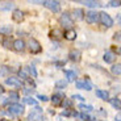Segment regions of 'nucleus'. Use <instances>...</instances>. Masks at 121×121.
<instances>
[{"mask_svg":"<svg viewBox=\"0 0 121 121\" xmlns=\"http://www.w3.org/2000/svg\"><path fill=\"white\" fill-rule=\"evenodd\" d=\"M42 4L48 9H50L52 12H54V13H58L60 11V3L57 1V0H43Z\"/></svg>","mask_w":121,"mask_h":121,"instance_id":"obj_1","label":"nucleus"},{"mask_svg":"<svg viewBox=\"0 0 121 121\" xmlns=\"http://www.w3.org/2000/svg\"><path fill=\"white\" fill-rule=\"evenodd\" d=\"M28 46H29V50H30L32 54H38V53H41V50H42L41 43H39L36 38H30Z\"/></svg>","mask_w":121,"mask_h":121,"instance_id":"obj_2","label":"nucleus"},{"mask_svg":"<svg viewBox=\"0 0 121 121\" xmlns=\"http://www.w3.org/2000/svg\"><path fill=\"white\" fill-rule=\"evenodd\" d=\"M99 21L101 22L104 26H107V28L113 26V20H112V17H111V16H109L107 12H100V13H99Z\"/></svg>","mask_w":121,"mask_h":121,"instance_id":"obj_3","label":"nucleus"},{"mask_svg":"<svg viewBox=\"0 0 121 121\" xmlns=\"http://www.w3.org/2000/svg\"><path fill=\"white\" fill-rule=\"evenodd\" d=\"M42 108H39V107H36V108L29 113L28 116V120L29 121H41L42 120Z\"/></svg>","mask_w":121,"mask_h":121,"instance_id":"obj_4","label":"nucleus"},{"mask_svg":"<svg viewBox=\"0 0 121 121\" xmlns=\"http://www.w3.org/2000/svg\"><path fill=\"white\" fill-rule=\"evenodd\" d=\"M76 88H79V90H86V91H91L92 90V83L90 82V79L86 76L84 79H82V80H76L75 83Z\"/></svg>","mask_w":121,"mask_h":121,"instance_id":"obj_5","label":"nucleus"},{"mask_svg":"<svg viewBox=\"0 0 121 121\" xmlns=\"http://www.w3.org/2000/svg\"><path fill=\"white\" fill-rule=\"evenodd\" d=\"M8 112L12 113V115L20 116V115L24 113V105H22V104H18V103H13L8 107Z\"/></svg>","mask_w":121,"mask_h":121,"instance_id":"obj_6","label":"nucleus"},{"mask_svg":"<svg viewBox=\"0 0 121 121\" xmlns=\"http://www.w3.org/2000/svg\"><path fill=\"white\" fill-rule=\"evenodd\" d=\"M60 24H62V26L66 28L67 30L71 29L74 25V21H73V17L69 15V13H63L62 15V17H60Z\"/></svg>","mask_w":121,"mask_h":121,"instance_id":"obj_7","label":"nucleus"},{"mask_svg":"<svg viewBox=\"0 0 121 121\" xmlns=\"http://www.w3.org/2000/svg\"><path fill=\"white\" fill-rule=\"evenodd\" d=\"M84 20L87 24H95L99 21V13L96 11H88L84 15Z\"/></svg>","mask_w":121,"mask_h":121,"instance_id":"obj_8","label":"nucleus"},{"mask_svg":"<svg viewBox=\"0 0 121 121\" xmlns=\"http://www.w3.org/2000/svg\"><path fill=\"white\" fill-rule=\"evenodd\" d=\"M103 59L105 63H113L116 60V53L112 52V50H107L103 55Z\"/></svg>","mask_w":121,"mask_h":121,"instance_id":"obj_9","label":"nucleus"},{"mask_svg":"<svg viewBox=\"0 0 121 121\" xmlns=\"http://www.w3.org/2000/svg\"><path fill=\"white\" fill-rule=\"evenodd\" d=\"M5 84L13 86V87H21L22 83H21V80L18 78H16V76H9V78L5 79Z\"/></svg>","mask_w":121,"mask_h":121,"instance_id":"obj_10","label":"nucleus"},{"mask_svg":"<svg viewBox=\"0 0 121 121\" xmlns=\"http://www.w3.org/2000/svg\"><path fill=\"white\" fill-rule=\"evenodd\" d=\"M63 100H65V95L63 94H54L52 96V103H53V105H55V107L62 105Z\"/></svg>","mask_w":121,"mask_h":121,"instance_id":"obj_11","label":"nucleus"},{"mask_svg":"<svg viewBox=\"0 0 121 121\" xmlns=\"http://www.w3.org/2000/svg\"><path fill=\"white\" fill-rule=\"evenodd\" d=\"M12 18L15 22H22L24 21V12L21 9H15L12 13Z\"/></svg>","mask_w":121,"mask_h":121,"instance_id":"obj_12","label":"nucleus"},{"mask_svg":"<svg viewBox=\"0 0 121 121\" xmlns=\"http://www.w3.org/2000/svg\"><path fill=\"white\" fill-rule=\"evenodd\" d=\"M13 49H15L16 52H24L25 50V42H24V39L21 38H18V39H15L13 41Z\"/></svg>","mask_w":121,"mask_h":121,"instance_id":"obj_13","label":"nucleus"},{"mask_svg":"<svg viewBox=\"0 0 121 121\" xmlns=\"http://www.w3.org/2000/svg\"><path fill=\"white\" fill-rule=\"evenodd\" d=\"M69 58L70 60H73V62H79V60L82 59V53L79 52V50H71L69 54Z\"/></svg>","mask_w":121,"mask_h":121,"instance_id":"obj_14","label":"nucleus"},{"mask_svg":"<svg viewBox=\"0 0 121 121\" xmlns=\"http://www.w3.org/2000/svg\"><path fill=\"white\" fill-rule=\"evenodd\" d=\"M84 11H83L82 8H75L73 11V18L74 20H82V18H84Z\"/></svg>","mask_w":121,"mask_h":121,"instance_id":"obj_15","label":"nucleus"},{"mask_svg":"<svg viewBox=\"0 0 121 121\" xmlns=\"http://www.w3.org/2000/svg\"><path fill=\"white\" fill-rule=\"evenodd\" d=\"M62 37H63V32L60 29H58V28H55V29H53L50 32V38L52 39H60Z\"/></svg>","mask_w":121,"mask_h":121,"instance_id":"obj_16","label":"nucleus"},{"mask_svg":"<svg viewBox=\"0 0 121 121\" xmlns=\"http://www.w3.org/2000/svg\"><path fill=\"white\" fill-rule=\"evenodd\" d=\"M12 32H13L12 25H3V26H0V34H3V36L8 37Z\"/></svg>","mask_w":121,"mask_h":121,"instance_id":"obj_17","label":"nucleus"},{"mask_svg":"<svg viewBox=\"0 0 121 121\" xmlns=\"http://www.w3.org/2000/svg\"><path fill=\"white\" fill-rule=\"evenodd\" d=\"M63 37L66 39H69V41H74V39L76 38V32L74 29H69L63 33Z\"/></svg>","mask_w":121,"mask_h":121,"instance_id":"obj_18","label":"nucleus"},{"mask_svg":"<svg viewBox=\"0 0 121 121\" xmlns=\"http://www.w3.org/2000/svg\"><path fill=\"white\" fill-rule=\"evenodd\" d=\"M95 94H96V96L99 97V99H101V100H109V94H108V91L96 90V91H95Z\"/></svg>","mask_w":121,"mask_h":121,"instance_id":"obj_19","label":"nucleus"},{"mask_svg":"<svg viewBox=\"0 0 121 121\" xmlns=\"http://www.w3.org/2000/svg\"><path fill=\"white\" fill-rule=\"evenodd\" d=\"M15 3L13 1H0V11H9L11 8H13Z\"/></svg>","mask_w":121,"mask_h":121,"instance_id":"obj_20","label":"nucleus"},{"mask_svg":"<svg viewBox=\"0 0 121 121\" xmlns=\"http://www.w3.org/2000/svg\"><path fill=\"white\" fill-rule=\"evenodd\" d=\"M109 103H111V105H112L115 109H117V111H121V100H120V99H117V97L109 99Z\"/></svg>","mask_w":121,"mask_h":121,"instance_id":"obj_21","label":"nucleus"},{"mask_svg":"<svg viewBox=\"0 0 121 121\" xmlns=\"http://www.w3.org/2000/svg\"><path fill=\"white\" fill-rule=\"evenodd\" d=\"M86 7H90V8H97V7H101V4L99 1H94V0H86V1H82Z\"/></svg>","mask_w":121,"mask_h":121,"instance_id":"obj_22","label":"nucleus"},{"mask_svg":"<svg viewBox=\"0 0 121 121\" xmlns=\"http://www.w3.org/2000/svg\"><path fill=\"white\" fill-rule=\"evenodd\" d=\"M1 43H3V46H4L5 49L13 48V41H12V38H11V37H5V38L1 41Z\"/></svg>","mask_w":121,"mask_h":121,"instance_id":"obj_23","label":"nucleus"},{"mask_svg":"<svg viewBox=\"0 0 121 121\" xmlns=\"http://www.w3.org/2000/svg\"><path fill=\"white\" fill-rule=\"evenodd\" d=\"M111 73L113 75H121V63H116L111 67Z\"/></svg>","mask_w":121,"mask_h":121,"instance_id":"obj_24","label":"nucleus"},{"mask_svg":"<svg viewBox=\"0 0 121 121\" xmlns=\"http://www.w3.org/2000/svg\"><path fill=\"white\" fill-rule=\"evenodd\" d=\"M67 84H69L67 80L60 79V80H57V82H55V88H58V90H63V88L67 87Z\"/></svg>","mask_w":121,"mask_h":121,"instance_id":"obj_25","label":"nucleus"},{"mask_svg":"<svg viewBox=\"0 0 121 121\" xmlns=\"http://www.w3.org/2000/svg\"><path fill=\"white\" fill-rule=\"evenodd\" d=\"M78 108L80 109L83 113H84V112H91V111H94V107H92V105H86V104H83V103L79 104Z\"/></svg>","mask_w":121,"mask_h":121,"instance_id":"obj_26","label":"nucleus"},{"mask_svg":"<svg viewBox=\"0 0 121 121\" xmlns=\"http://www.w3.org/2000/svg\"><path fill=\"white\" fill-rule=\"evenodd\" d=\"M18 79H24V80H28L29 79V74L25 69H21L18 71Z\"/></svg>","mask_w":121,"mask_h":121,"instance_id":"obj_27","label":"nucleus"},{"mask_svg":"<svg viewBox=\"0 0 121 121\" xmlns=\"http://www.w3.org/2000/svg\"><path fill=\"white\" fill-rule=\"evenodd\" d=\"M66 76H67V82H71V80H74L76 78V73L75 71H71V70H67Z\"/></svg>","mask_w":121,"mask_h":121,"instance_id":"obj_28","label":"nucleus"},{"mask_svg":"<svg viewBox=\"0 0 121 121\" xmlns=\"http://www.w3.org/2000/svg\"><path fill=\"white\" fill-rule=\"evenodd\" d=\"M73 100L71 99H65L63 100V103H62V105H63V108H66V109H70L71 107H73Z\"/></svg>","mask_w":121,"mask_h":121,"instance_id":"obj_29","label":"nucleus"},{"mask_svg":"<svg viewBox=\"0 0 121 121\" xmlns=\"http://www.w3.org/2000/svg\"><path fill=\"white\" fill-rule=\"evenodd\" d=\"M24 103H25V104H29V105H36L37 101H36V99L28 96V97H25V99H24Z\"/></svg>","mask_w":121,"mask_h":121,"instance_id":"obj_30","label":"nucleus"},{"mask_svg":"<svg viewBox=\"0 0 121 121\" xmlns=\"http://www.w3.org/2000/svg\"><path fill=\"white\" fill-rule=\"evenodd\" d=\"M8 73H9V69L7 66H1V67H0V76L8 75Z\"/></svg>","mask_w":121,"mask_h":121,"instance_id":"obj_31","label":"nucleus"},{"mask_svg":"<svg viewBox=\"0 0 121 121\" xmlns=\"http://www.w3.org/2000/svg\"><path fill=\"white\" fill-rule=\"evenodd\" d=\"M109 5L116 8V7H121V0H112V1H109Z\"/></svg>","mask_w":121,"mask_h":121,"instance_id":"obj_32","label":"nucleus"},{"mask_svg":"<svg viewBox=\"0 0 121 121\" xmlns=\"http://www.w3.org/2000/svg\"><path fill=\"white\" fill-rule=\"evenodd\" d=\"M113 39H115L116 42H121V30L120 32H116V33L113 34Z\"/></svg>","mask_w":121,"mask_h":121,"instance_id":"obj_33","label":"nucleus"},{"mask_svg":"<svg viewBox=\"0 0 121 121\" xmlns=\"http://www.w3.org/2000/svg\"><path fill=\"white\" fill-rule=\"evenodd\" d=\"M28 71H29V73L32 74V75H33L34 78H36V76H37V70L34 69V66H30L29 69H28Z\"/></svg>","mask_w":121,"mask_h":121,"instance_id":"obj_34","label":"nucleus"},{"mask_svg":"<svg viewBox=\"0 0 121 121\" xmlns=\"http://www.w3.org/2000/svg\"><path fill=\"white\" fill-rule=\"evenodd\" d=\"M9 99L18 100V94H17V92H11V94H9Z\"/></svg>","mask_w":121,"mask_h":121,"instance_id":"obj_35","label":"nucleus"},{"mask_svg":"<svg viewBox=\"0 0 121 121\" xmlns=\"http://www.w3.org/2000/svg\"><path fill=\"white\" fill-rule=\"evenodd\" d=\"M37 97H38L41 101H48V100H49V97L46 96V95H37Z\"/></svg>","mask_w":121,"mask_h":121,"instance_id":"obj_36","label":"nucleus"},{"mask_svg":"<svg viewBox=\"0 0 121 121\" xmlns=\"http://www.w3.org/2000/svg\"><path fill=\"white\" fill-rule=\"evenodd\" d=\"M33 91H34V88L26 87V88H24V90H22V92H24V94H32V92H33Z\"/></svg>","mask_w":121,"mask_h":121,"instance_id":"obj_37","label":"nucleus"},{"mask_svg":"<svg viewBox=\"0 0 121 121\" xmlns=\"http://www.w3.org/2000/svg\"><path fill=\"white\" fill-rule=\"evenodd\" d=\"M73 99H78V100H80V101H83V100H84V97L80 96V95H73Z\"/></svg>","mask_w":121,"mask_h":121,"instance_id":"obj_38","label":"nucleus"},{"mask_svg":"<svg viewBox=\"0 0 121 121\" xmlns=\"http://www.w3.org/2000/svg\"><path fill=\"white\" fill-rule=\"evenodd\" d=\"M117 22H118V25L121 26V15H118V17H117Z\"/></svg>","mask_w":121,"mask_h":121,"instance_id":"obj_39","label":"nucleus"},{"mask_svg":"<svg viewBox=\"0 0 121 121\" xmlns=\"http://www.w3.org/2000/svg\"><path fill=\"white\" fill-rule=\"evenodd\" d=\"M55 65H57L58 67H60V66H63V65H65V62H57Z\"/></svg>","mask_w":121,"mask_h":121,"instance_id":"obj_40","label":"nucleus"},{"mask_svg":"<svg viewBox=\"0 0 121 121\" xmlns=\"http://www.w3.org/2000/svg\"><path fill=\"white\" fill-rule=\"evenodd\" d=\"M3 92H4V88H3V86L0 84V94H3Z\"/></svg>","mask_w":121,"mask_h":121,"instance_id":"obj_41","label":"nucleus"},{"mask_svg":"<svg viewBox=\"0 0 121 121\" xmlns=\"http://www.w3.org/2000/svg\"><path fill=\"white\" fill-rule=\"evenodd\" d=\"M0 121H11V120H7V118H0Z\"/></svg>","mask_w":121,"mask_h":121,"instance_id":"obj_42","label":"nucleus"},{"mask_svg":"<svg viewBox=\"0 0 121 121\" xmlns=\"http://www.w3.org/2000/svg\"><path fill=\"white\" fill-rule=\"evenodd\" d=\"M117 53H118V54H121V48H120V49H118V50H117Z\"/></svg>","mask_w":121,"mask_h":121,"instance_id":"obj_43","label":"nucleus"}]
</instances>
